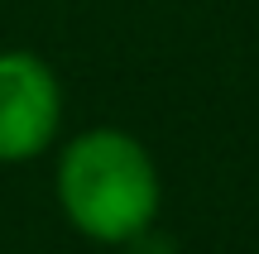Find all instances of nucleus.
I'll return each instance as SVG.
<instances>
[{"mask_svg":"<svg viewBox=\"0 0 259 254\" xmlns=\"http://www.w3.org/2000/svg\"><path fill=\"white\" fill-rule=\"evenodd\" d=\"M58 201L82 235L125 245L158 216V173L144 144L120 130H87L63 149Z\"/></svg>","mask_w":259,"mask_h":254,"instance_id":"obj_1","label":"nucleus"},{"mask_svg":"<svg viewBox=\"0 0 259 254\" xmlns=\"http://www.w3.org/2000/svg\"><path fill=\"white\" fill-rule=\"evenodd\" d=\"M63 120V91L34 53H0V163L44 154Z\"/></svg>","mask_w":259,"mask_h":254,"instance_id":"obj_2","label":"nucleus"}]
</instances>
